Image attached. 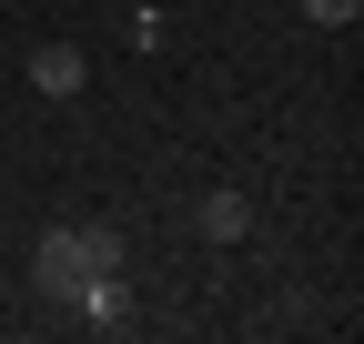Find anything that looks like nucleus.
<instances>
[{
    "label": "nucleus",
    "mask_w": 364,
    "mask_h": 344,
    "mask_svg": "<svg viewBox=\"0 0 364 344\" xmlns=\"http://www.w3.org/2000/svg\"><path fill=\"white\" fill-rule=\"evenodd\" d=\"M91 274H132V243H122L112 223H51V233L31 243V294H41L51 314L71 304Z\"/></svg>",
    "instance_id": "f257e3e1"
},
{
    "label": "nucleus",
    "mask_w": 364,
    "mask_h": 344,
    "mask_svg": "<svg viewBox=\"0 0 364 344\" xmlns=\"http://www.w3.org/2000/svg\"><path fill=\"white\" fill-rule=\"evenodd\" d=\"M61 314H71L81 334H132V324H142V314H132V274H91Z\"/></svg>",
    "instance_id": "f03ea898"
},
{
    "label": "nucleus",
    "mask_w": 364,
    "mask_h": 344,
    "mask_svg": "<svg viewBox=\"0 0 364 344\" xmlns=\"http://www.w3.org/2000/svg\"><path fill=\"white\" fill-rule=\"evenodd\" d=\"M193 233H203L213 253H233V243L253 233V193H233V183H213V193L193 203Z\"/></svg>",
    "instance_id": "7ed1b4c3"
},
{
    "label": "nucleus",
    "mask_w": 364,
    "mask_h": 344,
    "mask_svg": "<svg viewBox=\"0 0 364 344\" xmlns=\"http://www.w3.org/2000/svg\"><path fill=\"white\" fill-rule=\"evenodd\" d=\"M81 81H91V61L71 51V41H41V51H31V92H41V102H71Z\"/></svg>",
    "instance_id": "20e7f679"
},
{
    "label": "nucleus",
    "mask_w": 364,
    "mask_h": 344,
    "mask_svg": "<svg viewBox=\"0 0 364 344\" xmlns=\"http://www.w3.org/2000/svg\"><path fill=\"white\" fill-rule=\"evenodd\" d=\"M304 21H314V31H354V21H364V0H304Z\"/></svg>",
    "instance_id": "39448f33"
}]
</instances>
